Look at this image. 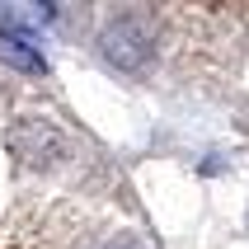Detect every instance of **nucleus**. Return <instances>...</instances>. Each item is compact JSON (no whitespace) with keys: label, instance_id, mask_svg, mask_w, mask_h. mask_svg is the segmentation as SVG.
<instances>
[{"label":"nucleus","instance_id":"nucleus-1","mask_svg":"<svg viewBox=\"0 0 249 249\" xmlns=\"http://www.w3.org/2000/svg\"><path fill=\"white\" fill-rule=\"evenodd\" d=\"M99 52H104V61H108V66L127 71V75H137V71L155 56V24H151L141 10L118 14V19H108V24H104V33H99Z\"/></svg>","mask_w":249,"mask_h":249},{"label":"nucleus","instance_id":"nucleus-2","mask_svg":"<svg viewBox=\"0 0 249 249\" xmlns=\"http://www.w3.org/2000/svg\"><path fill=\"white\" fill-rule=\"evenodd\" d=\"M5 146H10L19 160H28V165H52V160H61V151H66V137H61L52 123H42V118H24V123H14L10 132H5Z\"/></svg>","mask_w":249,"mask_h":249},{"label":"nucleus","instance_id":"nucleus-3","mask_svg":"<svg viewBox=\"0 0 249 249\" xmlns=\"http://www.w3.org/2000/svg\"><path fill=\"white\" fill-rule=\"evenodd\" d=\"M0 61H5V66H14V71H28V75H33V71H42L38 47H33L28 38H19V33H5V28H0Z\"/></svg>","mask_w":249,"mask_h":249},{"label":"nucleus","instance_id":"nucleus-4","mask_svg":"<svg viewBox=\"0 0 249 249\" xmlns=\"http://www.w3.org/2000/svg\"><path fill=\"white\" fill-rule=\"evenodd\" d=\"M104 249H151L146 240H137V235H118L113 245H104Z\"/></svg>","mask_w":249,"mask_h":249}]
</instances>
